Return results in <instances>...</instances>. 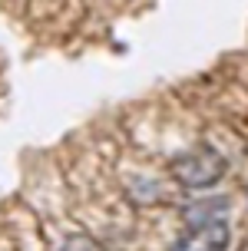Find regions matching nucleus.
I'll return each instance as SVG.
<instances>
[{
  "label": "nucleus",
  "mask_w": 248,
  "mask_h": 251,
  "mask_svg": "<svg viewBox=\"0 0 248 251\" xmlns=\"http://www.w3.org/2000/svg\"><path fill=\"white\" fill-rule=\"evenodd\" d=\"M225 212H228V201H225V199L189 201V208H186V222H189V225H198V222H215V218H225Z\"/></svg>",
  "instance_id": "3"
},
{
  "label": "nucleus",
  "mask_w": 248,
  "mask_h": 251,
  "mask_svg": "<svg viewBox=\"0 0 248 251\" xmlns=\"http://www.w3.org/2000/svg\"><path fill=\"white\" fill-rule=\"evenodd\" d=\"M228 225L225 218H215V222H198V225H189L175 245L169 251H225L228 248Z\"/></svg>",
  "instance_id": "2"
},
{
  "label": "nucleus",
  "mask_w": 248,
  "mask_h": 251,
  "mask_svg": "<svg viewBox=\"0 0 248 251\" xmlns=\"http://www.w3.org/2000/svg\"><path fill=\"white\" fill-rule=\"evenodd\" d=\"M238 251H248V241H245V245H242V248H238Z\"/></svg>",
  "instance_id": "4"
},
{
  "label": "nucleus",
  "mask_w": 248,
  "mask_h": 251,
  "mask_svg": "<svg viewBox=\"0 0 248 251\" xmlns=\"http://www.w3.org/2000/svg\"><path fill=\"white\" fill-rule=\"evenodd\" d=\"M228 172V162L222 159V152L209 149V146H195V149L175 152L169 159V176L179 182V185L192 188V192H202V188L219 185Z\"/></svg>",
  "instance_id": "1"
}]
</instances>
